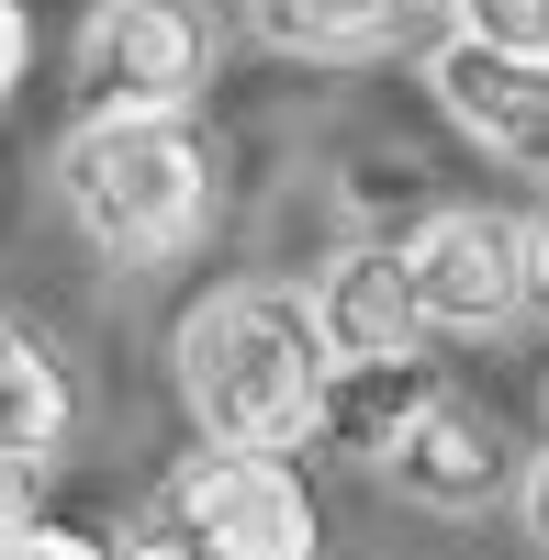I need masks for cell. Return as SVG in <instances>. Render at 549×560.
I'll return each instance as SVG.
<instances>
[{
    "instance_id": "9c48e42d",
    "label": "cell",
    "mask_w": 549,
    "mask_h": 560,
    "mask_svg": "<svg viewBox=\"0 0 549 560\" xmlns=\"http://www.w3.org/2000/svg\"><path fill=\"white\" fill-rule=\"evenodd\" d=\"M314 314H326V348L337 359H404V348H427L404 247H348L326 280H314Z\"/></svg>"
},
{
    "instance_id": "ba28073f",
    "label": "cell",
    "mask_w": 549,
    "mask_h": 560,
    "mask_svg": "<svg viewBox=\"0 0 549 560\" xmlns=\"http://www.w3.org/2000/svg\"><path fill=\"white\" fill-rule=\"evenodd\" d=\"M427 404H448V382H437V359L427 348H404V359H337L326 370V404H314V438H326L337 459H382L416 438V415Z\"/></svg>"
},
{
    "instance_id": "8fae6325",
    "label": "cell",
    "mask_w": 549,
    "mask_h": 560,
    "mask_svg": "<svg viewBox=\"0 0 549 560\" xmlns=\"http://www.w3.org/2000/svg\"><path fill=\"white\" fill-rule=\"evenodd\" d=\"M68 415H79V393H68L57 348H45L34 325H0V448L45 471V459L68 448Z\"/></svg>"
},
{
    "instance_id": "7a4b0ae2",
    "label": "cell",
    "mask_w": 549,
    "mask_h": 560,
    "mask_svg": "<svg viewBox=\"0 0 549 560\" xmlns=\"http://www.w3.org/2000/svg\"><path fill=\"white\" fill-rule=\"evenodd\" d=\"M57 202L102 258L157 269L213 224V147L191 135V113H79V135L57 147Z\"/></svg>"
},
{
    "instance_id": "6da1fadb",
    "label": "cell",
    "mask_w": 549,
    "mask_h": 560,
    "mask_svg": "<svg viewBox=\"0 0 549 560\" xmlns=\"http://www.w3.org/2000/svg\"><path fill=\"white\" fill-rule=\"evenodd\" d=\"M179 404H191L202 438H236V448H292L314 438V404H326V314L314 292H281V280H236L179 314Z\"/></svg>"
},
{
    "instance_id": "ac0fdd59",
    "label": "cell",
    "mask_w": 549,
    "mask_h": 560,
    "mask_svg": "<svg viewBox=\"0 0 549 560\" xmlns=\"http://www.w3.org/2000/svg\"><path fill=\"white\" fill-rule=\"evenodd\" d=\"M527 258H538V303H549V213L527 224Z\"/></svg>"
},
{
    "instance_id": "5b68a950",
    "label": "cell",
    "mask_w": 549,
    "mask_h": 560,
    "mask_svg": "<svg viewBox=\"0 0 549 560\" xmlns=\"http://www.w3.org/2000/svg\"><path fill=\"white\" fill-rule=\"evenodd\" d=\"M168 504L213 538V560H314V493L281 448L213 438L168 471Z\"/></svg>"
},
{
    "instance_id": "4fadbf2b",
    "label": "cell",
    "mask_w": 549,
    "mask_h": 560,
    "mask_svg": "<svg viewBox=\"0 0 549 560\" xmlns=\"http://www.w3.org/2000/svg\"><path fill=\"white\" fill-rule=\"evenodd\" d=\"M113 560H213V538L179 516V504H157V516H135V527L113 538Z\"/></svg>"
},
{
    "instance_id": "30bf717a",
    "label": "cell",
    "mask_w": 549,
    "mask_h": 560,
    "mask_svg": "<svg viewBox=\"0 0 549 560\" xmlns=\"http://www.w3.org/2000/svg\"><path fill=\"white\" fill-rule=\"evenodd\" d=\"M247 23H258V45H281V57L348 68V57H382V45L416 23V0H247Z\"/></svg>"
},
{
    "instance_id": "e0dca14e",
    "label": "cell",
    "mask_w": 549,
    "mask_h": 560,
    "mask_svg": "<svg viewBox=\"0 0 549 560\" xmlns=\"http://www.w3.org/2000/svg\"><path fill=\"white\" fill-rule=\"evenodd\" d=\"M23 482H34V459H12V448H0V516H23Z\"/></svg>"
},
{
    "instance_id": "277c9868",
    "label": "cell",
    "mask_w": 549,
    "mask_h": 560,
    "mask_svg": "<svg viewBox=\"0 0 549 560\" xmlns=\"http://www.w3.org/2000/svg\"><path fill=\"white\" fill-rule=\"evenodd\" d=\"M404 269H416V314L427 337H505L538 292V258H527V224L482 213V202H448L404 236Z\"/></svg>"
},
{
    "instance_id": "2e32d148",
    "label": "cell",
    "mask_w": 549,
    "mask_h": 560,
    "mask_svg": "<svg viewBox=\"0 0 549 560\" xmlns=\"http://www.w3.org/2000/svg\"><path fill=\"white\" fill-rule=\"evenodd\" d=\"M23 57H34V23H23V0H0V90L23 79Z\"/></svg>"
},
{
    "instance_id": "9a60e30c",
    "label": "cell",
    "mask_w": 549,
    "mask_h": 560,
    "mask_svg": "<svg viewBox=\"0 0 549 560\" xmlns=\"http://www.w3.org/2000/svg\"><path fill=\"white\" fill-rule=\"evenodd\" d=\"M516 527H527V538L549 549V448H538L527 471H516Z\"/></svg>"
},
{
    "instance_id": "8992f818",
    "label": "cell",
    "mask_w": 549,
    "mask_h": 560,
    "mask_svg": "<svg viewBox=\"0 0 549 560\" xmlns=\"http://www.w3.org/2000/svg\"><path fill=\"white\" fill-rule=\"evenodd\" d=\"M427 90H437V113L460 124L482 158H505V168H538V179H549V57H538V45L437 34Z\"/></svg>"
},
{
    "instance_id": "52a82bcc",
    "label": "cell",
    "mask_w": 549,
    "mask_h": 560,
    "mask_svg": "<svg viewBox=\"0 0 549 560\" xmlns=\"http://www.w3.org/2000/svg\"><path fill=\"white\" fill-rule=\"evenodd\" d=\"M382 482L416 504V516H482V504L505 493V438H493V415H482V404L448 393V404L416 415V438L382 459Z\"/></svg>"
},
{
    "instance_id": "5bb4252c",
    "label": "cell",
    "mask_w": 549,
    "mask_h": 560,
    "mask_svg": "<svg viewBox=\"0 0 549 560\" xmlns=\"http://www.w3.org/2000/svg\"><path fill=\"white\" fill-rule=\"evenodd\" d=\"M0 560H113V549H90L68 527H34V516H0Z\"/></svg>"
},
{
    "instance_id": "7c38bea8",
    "label": "cell",
    "mask_w": 549,
    "mask_h": 560,
    "mask_svg": "<svg viewBox=\"0 0 549 560\" xmlns=\"http://www.w3.org/2000/svg\"><path fill=\"white\" fill-rule=\"evenodd\" d=\"M448 34H482V45H538L549 57V0H437Z\"/></svg>"
},
{
    "instance_id": "3957f363",
    "label": "cell",
    "mask_w": 549,
    "mask_h": 560,
    "mask_svg": "<svg viewBox=\"0 0 549 560\" xmlns=\"http://www.w3.org/2000/svg\"><path fill=\"white\" fill-rule=\"evenodd\" d=\"M213 79L202 0H102L79 23V113H191Z\"/></svg>"
}]
</instances>
